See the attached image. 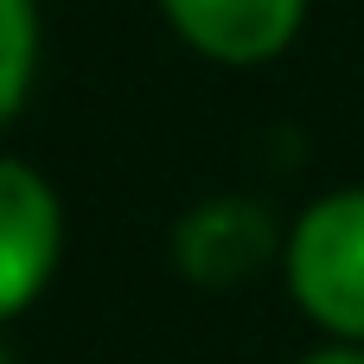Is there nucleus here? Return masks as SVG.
<instances>
[{
	"instance_id": "nucleus-5",
	"label": "nucleus",
	"mask_w": 364,
	"mask_h": 364,
	"mask_svg": "<svg viewBox=\"0 0 364 364\" xmlns=\"http://www.w3.org/2000/svg\"><path fill=\"white\" fill-rule=\"evenodd\" d=\"M38 64V13L32 0H0V128L19 115Z\"/></svg>"
},
{
	"instance_id": "nucleus-3",
	"label": "nucleus",
	"mask_w": 364,
	"mask_h": 364,
	"mask_svg": "<svg viewBox=\"0 0 364 364\" xmlns=\"http://www.w3.org/2000/svg\"><path fill=\"white\" fill-rule=\"evenodd\" d=\"M173 32L218 64H269L294 45L307 0H160Z\"/></svg>"
},
{
	"instance_id": "nucleus-2",
	"label": "nucleus",
	"mask_w": 364,
	"mask_h": 364,
	"mask_svg": "<svg viewBox=\"0 0 364 364\" xmlns=\"http://www.w3.org/2000/svg\"><path fill=\"white\" fill-rule=\"evenodd\" d=\"M58 256H64L58 192L26 160H0V326L45 294Z\"/></svg>"
},
{
	"instance_id": "nucleus-4",
	"label": "nucleus",
	"mask_w": 364,
	"mask_h": 364,
	"mask_svg": "<svg viewBox=\"0 0 364 364\" xmlns=\"http://www.w3.org/2000/svg\"><path fill=\"white\" fill-rule=\"evenodd\" d=\"M275 243V224L262 205L250 198H205L186 211V224L173 230V250H179V269L205 288H230L243 282Z\"/></svg>"
},
{
	"instance_id": "nucleus-1",
	"label": "nucleus",
	"mask_w": 364,
	"mask_h": 364,
	"mask_svg": "<svg viewBox=\"0 0 364 364\" xmlns=\"http://www.w3.org/2000/svg\"><path fill=\"white\" fill-rule=\"evenodd\" d=\"M288 288L307 320L333 339L364 346V186L326 192L288 230Z\"/></svg>"
},
{
	"instance_id": "nucleus-7",
	"label": "nucleus",
	"mask_w": 364,
	"mask_h": 364,
	"mask_svg": "<svg viewBox=\"0 0 364 364\" xmlns=\"http://www.w3.org/2000/svg\"><path fill=\"white\" fill-rule=\"evenodd\" d=\"M0 364H6V346H0Z\"/></svg>"
},
{
	"instance_id": "nucleus-6",
	"label": "nucleus",
	"mask_w": 364,
	"mask_h": 364,
	"mask_svg": "<svg viewBox=\"0 0 364 364\" xmlns=\"http://www.w3.org/2000/svg\"><path fill=\"white\" fill-rule=\"evenodd\" d=\"M294 364H364V346H326V352H307Z\"/></svg>"
}]
</instances>
